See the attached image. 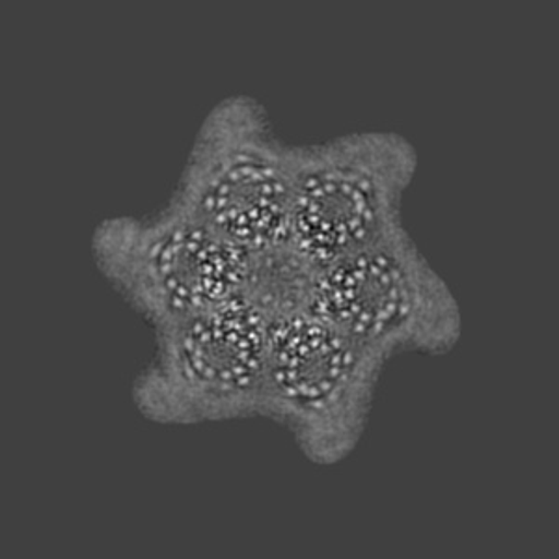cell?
I'll return each mask as SVG.
<instances>
[{"label":"cell","instance_id":"obj_5","mask_svg":"<svg viewBox=\"0 0 559 559\" xmlns=\"http://www.w3.org/2000/svg\"><path fill=\"white\" fill-rule=\"evenodd\" d=\"M312 312L386 360L445 355L463 336L459 300L407 229L321 269Z\"/></svg>","mask_w":559,"mask_h":559},{"label":"cell","instance_id":"obj_3","mask_svg":"<svg viewBox=\"0 0 559 559\" xmlns=\"http://www.w3.org/2000/svg\"><path fill=\"white\" fill-rule=\"evenodd\" d=\"M386 358L318 313L269 324L263 418L292 435L308 461L332 466L368 427Z\"/></svg>","mask_w":559,"mask_h":559},{"label":"cell","instance_id":"obj_6","mask_svg":"<svg viewBox=\"0 0 559 559\" xmlns=\"http://www.w3.org/2000/svg\"><path fill=\"white\" fill-rule=\"evenodd\" d=\"M96 255L116 292L163 329L239 297L250 252L213 236L168 202L153 215L103 223Z\"/></svg>","mask_w":559,"mask_h":559},{"label":"cell","instance_id":"obj_4","mask_svg":"<svg viewBox=\"0 0 559 559\" xmlns=\"http://www.w3.org/2000/svg\"><path fill=\"white\" fill-rule=\"evenodd\" d=\"M269 323L241 297L157 329L134 405L159 426L263 418Z\"/></svg>","mask_w":559,"mask_h":559},{"label":"cell","instance_id":"obj_2","mask_svg":"<svg viewBox=\"0 0 559 559\" xmlns=\"http://www.w3.org/2000/svg\"><path fill=\"white\" fill-rule=\"evenodd\" d=\"M416 166L413 144L384 131L295 146L287 245L321 271L405 229Z\"/></svg>","mask_w":559,"mask_h":559},{"label":"cell","instance_id":"obj_1","mask_svg":"<svg viewBox=\"0 0 559 559\" xmlns=\"http://www.w3.org/2000/svg\"><path fill=\"white\" fill-rule=\"evenodd\" d=\"M293 150L260 102L228 97L205 116L170 204L245 252L286 245Z\"/></svg>","mask_w":559,"mask_h":559}]
</instances>
